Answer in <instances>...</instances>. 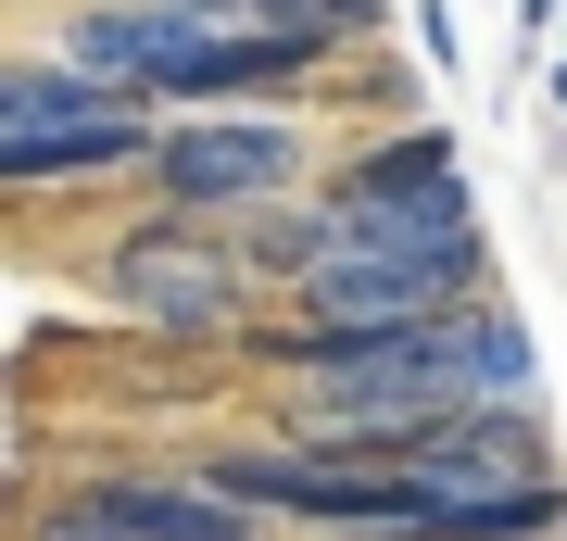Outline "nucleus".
<instances>
[{"mask_svg":"<svg viewBox=\"0 0 567 541\" xmlns=\"http://www.w3.org/2000/svg\"><path fill=\"white\" fill-rule=\"evenodd\" d=\"M152 139V101H126L76 63H13L0 76V177L13 189H63V177H102V164H140Z\"/></svg>","mask_w":567,"mask_h":541,"instance_id":"obj_1","label":"nucleus"},{"mask_svg":"<svg viewBox=\"0 0 567 541\" xmlns=\"http://www.w3.org/2000/svg\"><path fill=\"white\" fill-rule=\"evenodd\" d=\"M102 290L140 327H164V341H215L240 315V252H215L203 227H140V240L102 252Z\"/></svg>","mask_w":567,"mask_h":541,"instance_id":"obj_2","label":"nucleus"},{"mask_svg":"<svg viewBox=\"0 0 567 541\" xmlns=\"http://www.w3.org/2000/svg\"><path fill=\"white\" fill-rule=\"evenodd\" d=\"M265 517L227 503L215 479H89L25 517V541H252Z\"/></svg>","mask_w":567,"mask_h":541,"instance_id":"obj_3","label":"nucleus"},{"mask_svg":"<svg viewBox=\"0 0 567 541\" xmlns=\"http://www.w3.org/2000/svg\"><path fill=\"white\" fill-rule=\"evenodd\" d=\"M227 503L252 517H290V529H391L404 541V466H328V454H227L215 466Z\"/></svg>","mask_w":567,"mask_h":541,"instance_id":"obj_4","label":"nucleus"},{"mask_svg":"<svg viewBox=\"0 0 567 541\" xmlns=\"http://www.w3.org/2000/svg\"><path fill=\"white\" fill-rule=\"evenodd\" d=\"M152 177L164 201H203V215H240V201H278V189H303V139L290 126H177V139L152 152Z\"/></svg>","mask_w":567,"mask_h":541,"instance_id":"obj_5","label":"nucleus"},{"mask_svg":"<svg viewBox=\"0 0 567 541\" xmlns=\"http://www.w3.org/2000/svg\"><path fill=\"white\" fill-rule=\"evenodd\" d=\"M189 39H203L189 0H76V13H63V63L102 76V89H126V101H152L164 76H177Z\"/></svg>","mask_w":567,"mask_h":541,"instance_id":"obj_6","label":"nucleus"},{"mask_svg":"<svg viewBox=\"0 0 567 541\" xmlns=\"http://www.w3.org/2000/svg\"><path fill=\"white\" fill-rule=\"evenodd\" d=\"M303 63H316V39H227V25H203L152 101H240V89H290Z\"/></svg>","mask_w":567,"mask_h":541,"instance_id":"obj_7","label":"nucleus"},{"mask_svg":"<svg viewBox=\"0 0 567 541\" xmlns=\"http://www.w3.org/2000/svg\"><path fill=\"white\" fill-rule=\"evenodd\" d=\"M555 101H567V63H555Z\"/></svg>","mask_w":567,"mask_h":541,"instance_id":"obj_8","label":"nucleus"}]
</instances>
